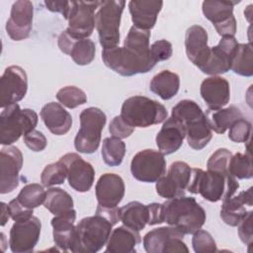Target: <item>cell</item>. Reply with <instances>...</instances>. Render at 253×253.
I'll use <instances>...</instances> for the list:
<instances>
[{"mask_svg":"<svg viewBox=\"0 0 253 253\" xmlns=\"http://www.w3.org/2000/svg\"><path fill=\"white\" fill-rule=\"evenodd\" d=\"M252 125L251 123L242 118L237 120L230 127L228 131V138L233 142H248L251 134Z\"/></svg>","mask_w":253,"mask_h":253,"instance_id":"obj_43","label":"cell"},{"mask_svg":"<svg viewBox=\"0 0 253 253\" xmlns=\"http://www.w3.org/2000/svg\"><path fill=\"white\" fill-rule=\"evenodd\" d=\"M59 161L66 167L67 180L72 189L80 193L88 192L91 189L95 179V170L89 162L74 152L64 154Z\"/></svg>","mask_w":253,"mask_h":253,"instance_id":"obj_17","label":"cell"},{"mask_svg":"<svg viewBox=\"0 0 253 253\" xmlns=\"http://www.w3.org/2000/svg\"><path fill=\"white\" fill-rule=\"evenodd\" d=\"M236 1H204L202 10L204 16L212 23L217 34L221 37H234L236 20L233 7Z\"/></svg>","mask_w":253,"mask_h":253,"instance_id":"obj_14","label":"cell"},{"mask_svg":"<svg viewBox=\"0 0 253 253\" xmlns=\"http://www.w3.org/2000/svg\"><path fill=\"white\" fill-rule=\"evenodd\" d=\"M125 6L126 2L123 0L101 1L95 14V27L100 44L104 48L118 46L120 42V24Z\"/></svg>","mask_w":253,"mask_h":253,"instance_id":"obj_8","label":"cell"},{"mask_svg":"<svg viewBox=\"0 0 253 253\" xmlns=\"http://www.w3.org/2000/svg\"><path fill=\"white\" fill-rule=\"evenodd\" d=\"M186 137L184 126L176 119L170 117L167 119L159 132L156 134V145L163 155H169L176 152L183 144Z\"/></svg>","mask_w":253,"mask_h":253,"instance_id":"obj_25","label":"cell"},{"mask_svg":"<svg viewBox=\"0 0 253 253\" xmlns=\"http://www.w3.org/2000/svg\"><path fill=\"white\" fill-rule=\"evenodd\" d=\"M24 142L31 150L35 152L42 151L47 144V140L44 134L42 131L36 129L24 135Z\"/></svg>","mask_w":253,"mask_h":253,"instance_id":"obj_46","label":"cell"},{"mask_svg":"<svg viewBox=\"0 0 253 253\" xmlns=\"http://www.w3.org/2000/svg\"><path fill=\"white\" fill-rule=\"evenodd\" d=\"M38 114L32 109L21 110L16 103L3 109L0 114V143L11 145L38 125Z\"/></svg>","mask_w":253,"mask_h":253,"instance_id":"obj_7","label":"cell"},{"mask_svg":"<svg viewBox=\"0 0 253 253\" xmlns=\"http://www.w3.org/2000/svg\"><path fill=\"white\" fill-rule=\"evenodd\" d=\"M130 172L134 179L144 183H154L166 172L164 155L153 149L137 152L131 159Z\"/></svg>","mask_w":253,"mask_h":253,"instance_id":"obj_12","label":"cell"},{"mask_svg":"<svg viewBox=\"0 0 253 253\" xmlns=\"http://www.w3.org/2000/svg\"><path fill=\"white\" fill-rule=\"evenodd\" d=\"M65 178H67L66 167L59 160L46 165L41 174V182L46 188L63 184Z\"/></svg>","mask_w":253,"mask_h":253,"instance_id":"obj_39","label":"cell"},{"mask_svg":"<svg viewBox=\"0 0 253 253\" xmlns=\"http://www.w3.org/2000/svg\"><path fill=\"white\" fill-rule=\"evenodd\" d=\"M185 48L188 59L201 69L207 62L211 47L208 45V33L200 25L191 26L185 35Z\"/></svg>","mask_w":253,"mask_h":253,"instance_id":"obj_23","label":"cell"},{"mask_svg":"<svg viewBox=\"0 0 253 253\" xmlns=\"http://www.w3.org/2000/svg\"><path fill=\"white\" fill-rule=\"evenodd\" d=\"M134 130V127L127 125L121 116H116L109 126V131L112 136L117 138H126L128 137Z\"/></svg>","mask_w":253,"mask_h":253,"instance_id":"obj_45","label":"cell"},{"mask_svg":"<svg viewBox=\"0 0 253 253\" xmlns=\"http://www.w3.org/2000/svg\"><path fill=\"white\" fill-rule=\"evenodd\" d=\"M120 116L132 127H148L164 122L168 113L166 108L155 100L132 96L123 103Z\"/></svg>","mask_w":253,"mask_h":253,"instance_id":"obj_6","label":"cell"},{"mask_svg":"<svg viewBox=\"0 0 253 253\" xmlns=\"http://www.w3.org/2000/svg\"><path fill=\"white\" fill-rule=\"evenodd\" d=\"M57 44L59 49L70 55L77 65L90 64L95 58L96 45L90 39H76L64 31L59 35Z\"/></svg>","mask_w":253,"mask_h":253,"instance_id":"obj_21","label":"cell"},{"mask_svg":"<svg viewBox=\"0 0 253 253\" xmlns=\"http://www.w3.org/2000/svg\"><path fill=\"white\" fill-rule=\"evenodd\" d=\"M58 102L68 109H74L87 102V96L83 90L76 86H65L56 93Z\"/></svg>","mask_w":253,"mask_h":253,"instance_id":"obj_40","label":"cell"},{"mask_svg":"<svg viewBox=\"0 0 253 253\" xmlns=\"http://www.w3.org/2000/svg\"><path fill=\"white\" fill-rule=\"evenodd\" d=\"M1 212H2L1 213V226H4L11 216H10V211H9L8 205L3 203V202L1 203Z\"/></svg>","mask_w":253,"mask_h":253,"instance_id":"obj_51","label":"cell"},{"mask_svg":"<svg viewBox=\"0 0 253 253\" xmlns=\"http://www.w3.org/2000/svg\"><path fill=\"white\" fill-rule=\"evenodd\" d=\"M171 117L184 126L190 147L201 150L208 145L212 137V132L205 113L195 101L181 100L172 108Z\"/></svg>","mask_w":253,"mask_h":253,"instance_id":"obj_3","label":"cell"},{"mask_svg":"<svg viewBox=\"0 0 253 253\" xmlns=\"http://www.w3.org/2000/svg\"><path fill=\"white\" fill-rule=\"evenodd\" d=\"M230 69L240 76L250 77L253 75V51L251 42L238 43L231 59Z\"/></svg>","mask_w":253,"mask_h":253,"instance_id":"obj_34","label":"cell"},{"mask_svg":"<svg viewBox=\"0 0 253 253\" xmlns=\"http://www.w3.org/2000/svg\"><path fill=\"white\" fill-rule=\"evenodd\" d=\"M8 208H9V211H10V216L15 221H21V220L29 219L30 217L33 216V213H34V210L25 208L17 200V198L13 199L12 201L9 202Z\"/></svg>","mask_w":253,"mask_h":253,"instance_id":"obj_47","label":"cell"},{"mask_svg":"<svg viewBox=\"0 0 253 253\" xmlns=\"http://www.w3.org/2000/svg\"><path fill=\"white\" fill-rule=\"evenodd\" d=\"M76 219L75 210H70L64 213L54 215L51 219L53 228V241L55 246L62 251H68L75 231L74 221Z\"/></svg>","mask_w":253,"mask_h":253,"instance_id":"obj_30","label":"cell"},{"mask_svg":"<svg viewBox=\"0 0 253 253\" xmlns=\"http://www.w3.org/2000/svg\"><path fill=\"white\" fill-rule=\"evenodd\" d=\"M23 166V154L13 145H6L0 151V193L13 192L20 182V171Z\"/></svg>","mask_w":253,"mask_h":253,"instance_id":"obj_18","label":"cell"},{"mask_svg":"<svg viewBox=\"0 0 253 253\" xmlns=\"http://www.w3.org/2000/svg\"><path fill=\"white\" fill-rule=\"evenodd\" d=\"M150 31L132 26L123 46L103 48L102 59L107 67L122 76L147 73L155 62L150 56Z\"/></svg>","mask_w":253,"mask_h":253,"instance_id":"obj_1","label":"cell"},{"mask_svg":"<svg viewBox=\"0 0 253 253\" xmlns=\"http://www.w3.org/2000/svg\"><path fill=\"white\" fill-rule=\"evenodd\" d=\"M41 118L48 130L55 135L67 133L72 126L71 115L59 103L50 102L44 105L41 110Z\"/></svg>","mask_w":253,"mask_h":253,"instance_id":"obj_28","label":"cell"},{"mask_svg":"<svg viewBox=\"0 0 253 253\" xmlns=\"http://www.w3.org/2000/svg\"><path fill=\"white\" fill-rule=\"evenodd\" d=\"M192 174V168L183 161H175L170 165L168 173L156 181V193L167 200L185 196Z\"/></svg>","mask_w":253,"mask_h":253,"instance_id":"obj_13","label":"cell"},{"mask_svg":"<svg viewBox=\"0 0 253 253\" xmlns=\"http://www.w3.org/2000/svg\"><path fill=\"white\" fill-rule=\"evenodd\" d=\"M28 90L26 71L18 66L7 67L0 80V107L2 109L24 99Z\"/></svg>","mask_w":253,"mask_h":253,"instance_id":"obj_15","label":"cell"},{"mask_svg":"<svg viewBox=\"0 0 253 253\" xmlns=\"http://www.w3.org/2000/svg\"><path fill=\"white\" fill-rule=\"evenodd\" d=\"M200 92L209 110L221 109L230 100L228 81L217 75L206 78L201 84Z\"/></svg>","mask_w":253,"mask_h":253,"instance_id":"obj_24","label":"cell"},{"mask_svg":"<svg viewBox=\"0 0 253 253\" xmlns=\"http://www.w3.org/2000/svg\"><path fill=\"white\" fill-rule=\"evenodd\" d=\"M43 206L53 215H57L73 209V199L66 191L50 187L46 191Z\"/></svg>","mask_w":253,"mask_h":253,"instance_id":"obj_35","label":"cell"},{"mask_svg":"<svg viewBox=\"0 0 253 253\" xmlns=\"http://www.w3.org/2000/svg\"><path fill=\"white\" fill-rule=\"evenodd\" d=\"M46 192L43 186L32 183L24 186L17 196V200L27 209L34 210L44 203Z\"/></svg>","mask_w":253,"mask_h":253,"instance_id":"obj_37","label":"cell"},{"mask_svg":"<svg viewBox=\"0 0 253 253\" xmlns=\"http://www.w3.org/2000/svg\"><path fill=\"white\" fill-rule=\"evenodd\" d=\"M231 157L232 153L228 149L218 148L209 158L207 162V168L210 171L228 174V166Z\"/></svg>","mask_w":253,"mask_h":253,"instance_id":"obj_41","label":"cell"},{"mask_svg":"<svg viewBox=\"0 0 253 253\" xmlns=\"http://www.w3.org/2000/svg\"><path fill=\"white\" fill-rule=\"evenodd\" d=\"M80 128L74 139L75 149L80 153H94L101 142L102 130L106 125V114L99 108L84 109L79 116Z\"/></svg>","mask_w":253,"mask_h":253,"instance_id":"obj_9","label":"cell"},{"mask_svg":"<svg viewBox=\"0 0 253 253\" xmlns=\"http://www.w3.org/2000/svg\"><path fill=\"white\" fill-rule=\"evenodd\" d=\"M125 183L121 176L114 173L103 174L95 187L98 205L105 208H117L125 196Z\"/></svg>","mask_w":253,"mask_h":253,"instance_id":"obj_22","label":"cell"},{"mask_svg":"<svg viewBox=\"0 0 253 253\" xmlns=\"http://www.w3.org/2000/svg\"><path fill=\"white\" fill-rule=\"evenodd\" d=\"M120 220L124 225L140 231L145 227L148 222V211L147 206L140 202H129L126 206L119 209Z\"/></svg>","mask_w":253,"mask_h":253,"instance_id":"obj_33","label":"cell"},{"mask_svg":"<svg viewBox=\"0 0 253 253\" xmlns=\"http://www.w3.org/2000/svg\"><path fill=\"white\" fill-rule=\"evenodd\" d=\"M148 211V225H155L164 222V205L151 203L146 205Z\"/></svg>","mask_w":253,"mask_h":253,"instance_id":"obj_49","label":"cell"},{"mask_svg":"<svg viewBox=\"0 0 253 253\" xmlns=\"http://www.w3.org/2000/svg\"><path fill=\"white\" fill-rule=\"evenodd\" d=\"M252 187H250L248 190L242 191L238 195H233L229 199L222 201L220 209L221 219L230 226H237L248 213L245 205L252 207Z\"/></svg>","mask_w":253,"mask_h":253,"instance_id":"obj_26","label":"cell"},{"mask_svg":"<svg viewBox=\"0 0 253 253\" xmlns=\"http://www.w3.org/2000/svg\"><path fill=\"white\" fill-rule=\"evenodd\" d=\"M102 158L108 166L114 167L122 164L126 154V143L117 137H106L103 140Z\"/></svg>","mask_w":253,"mask_h":253,"instance_id":"obj_36","label":"cell"},{"mask_svg":"<svg viewBox=\"0 0 253 253\" xmlns=\"http://www.w3.org/2000/svg\"><path fill=\"white\" fill-rule=\"evenodd\" d=\"M164 205V222L184 234H193L206 222V211L193 197L169 199Z\"/></svg>","mask_w":253,"mask_h":253,"instance_id":"obj_5","label":"cell"},{"mask_svg":"<svg viewBox=\"0 0 253 253\" xmlns=\"http://www.w3.org/2000/svg\"><path fill=\"white\" fill-rule=\"evenodd\" d=\"M172 43L166 40L156 41L150 45V56L155 63L168 60L172 56Z\"/></svg>","mask_w":253,"mask_h":253,"instance_id":"obj_44","label":"cell"},{"mask_svg":"<svg viewBox=\"0 0 253 253\" xmlns=\"http://www.w3.org/2000/svg\"><path fill=\"white\" fill-rule=\"evenodd\" d=\"M141 242L138 231L126 225L114 229L106 244V252L110 253H134L135 247Z\"/></svg>","mask_w":253,"mask_h":253,"instance_id":"obj_29","label":"cell"},{"mask_svg":"<svg viewBox=\"0 0 253 253\" xmlns=\"http://www.w3.org/2000/svg\"><path fill=\"white\" fill-rule=\"evenodd\" d=\"M184 235L174 226H162L147 232L142 243L147 253H188Z\"/></svg>","mask_w":253,"mask_h":253,"instance_id":"obj_10","label":"cell"},{"mask_svg":"<svg viewBox=\"0 0 253 253\" xmlns=\"http://www.w3.org/2000/svg\"><path fill=\"white\" fill-rule=\"evenodd\" d=\"M34 6L31 1L20 0L13 3L6 23L7 35L16 42L29 38L33 28Z\"/></svg>","mask_w":253,"mask_h":253,"instance_id":"obj_19","label":"cell"},{"mask_svg":"<svg viewBox=\"0 0 253 253\" xmlns=\"http://www.w3.org/2000/svg\"><path fill=\"white\" fill-rule=\"evenodd\" d=\"M42 222L37 216L29 219L15 221L10 229L9 245L14 253H29L39 242Z\"/></svg>","mask_w":253,"mask_h":253,"instance_id":"obj_16","label":"cell"},{"mask_svg":"<svg viewBox=\"0 0 253 253\" xmlns=\"http://www.w3.org/2000/svg\"><path fill=\"white\" fill-rule=\"evenodd\" d=\"M237 45L238 42L234 37H222L215 46L211 47L210 56L200 70L212 76L226 73L230 70L231 59Z\"/></svg>","mask_w":253,"mask_h":253,"instance_id":"obj_20","label":"cell"},{"mask_svg":"<svg viewBox=\"0 0 253 253\" xmlns=\"http://www.w3.org/2000/svg\"><path fill=\"white\" fill-rule=\"evenodd\" d=\"M238 188L239 183L236 178L229 174L192 168L187 190L192 194H200L209 202L216 203L235 195Z\"/></svg>","mask_w":253,"mask_h":253,"instance_id":"obj_4","label":"cell"},{"mask_svg":"<svg viewBox=\"0 0 253 253\" xmlns=\"http://www.w3.org/2000/svg\"><path fill=\"white\" fill-rule=\"evenodd\" d=\"M44 4L49 11L60 13L64 19H67L70 1H44Z\"/></svg>","mask_w":253,"mask_h":253,"instance_id":"obj_50","label":"cell"},{"mask_svg":"<svg viewBox=\"0 0 253 253\" xmlns=\"http://www.w3.org/2000/svg\"><path fill=\"white\" fill-rule=\"evenodd\" d=\"M252 211H249L247 215L240 221L238 226V236L240 240L246 244L251 245L253 240V232H252Z\"/></svg>","mask_w":253,"mask_h":253,"instance_id":"obj_48","label":"cell"},{"mask_svg":"<svg viewBox=\"0 0 253 253\" xmlns=\"http://www.w3.org/2000/svg\"><path fill=\"white\" fill-rule=\"evenodd\" d=\"M193 249L196 253H212L216 252V244L211 234L204 229H199L193 233Z\"/></svg>","mask_w":253,"mask_h":253,"instance_id":"obj_42","label":"cell"},{"mask_svg":"<svg viewBox=\"0 0 253 253\" xmlns=\"http://www.w3.org/2000/svg\"><path fill=\"white\" fill-rule=\"evenodd\" d=\"M205 115L211 129L216 133L225 132L237 120L243 118L240 109L234 105L218 110L208 109Z\"/></svg>","mask_w":253,"mask_h":253,"instance_id":"obj_31","label":"cell"},{"mask_svg":"<svg viewBox=\"0 0 253 253\" xmlns=\"http://www.w3.org/2000/svg\"><path fill=\"white\" fill-rule=\"evenodd\" d=\"M228 174L236 179H250L253 176L252 160L249 151L247 153H235L232 155L229 166Z\"/></svg>","mask_w":253,"mask_h":253,"instance_id":"obj_38","label":"cell"},{"mask_svg":"<svg viewBox=\"0 0 253 253\" xmlns=\"http://www.w3.org/2000/svg\"><path fill=\"white\" fill-rule=\"evenodd\" d=\"M162 6V1H129L128 10L133 26L141 30L150 31L156 24L157 16Z\"/></svg>","mask_w":253,"mask_h":253,"instance_id":"obj_27","label":"cell"},{"mask_svg":"<svg viewBox=\"0 0 253 253\" xmlns=\"http://www.w3.org/2000/svg\"><path fill=\"white\" fill-rule=\"evenodd\" d=\"M100 4L101 1H70L65 31L76 39H88L94 31L95 11Z\"/></svg>","mask_w":253,"mask_h":253,"instance_id":"obj_11","label":"cell"},{"mask_svg":"<svg viewBox=\"0 0 253 253\" xmlns=\"http://www.w3.org/2000/svg\"><path fill=\"white\" fill-rule=\"evenodd\" d=\"M120 220L119 209L98 205L92 216L82 218L75 226L69 250L74 253H95L109 240L112 228Z\"/></svg>","mask_w":253,"mask_h":253,"instance_id":"obj_2","label":"cell"},{"mask_svg":"<svg viewBox=\"0 0 253 253\" xmlns=\"http://www.w3.org/2000/svg\"><path fill=\"white\" fill-rule=\"evenodd\" d=\"M179 88V75L169 70H163L154 75L149 84L150 91L159 96L164 101L170 100L176 96Z\"/></svg>","mask_w":253,"mask_h":253,"instance_id":"obj_32","label":"cell"}]
</instances>
